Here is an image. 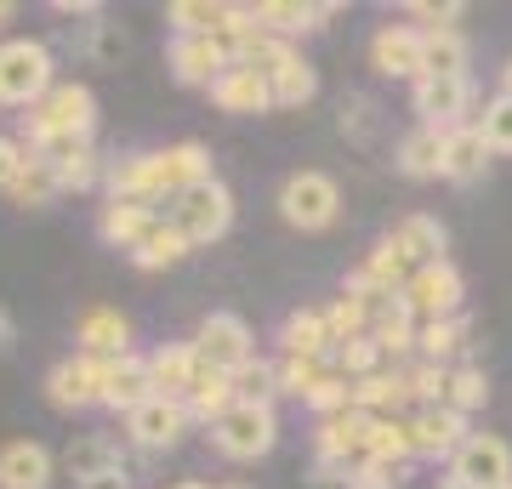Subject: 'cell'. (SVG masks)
I'll return each instance as SVG.
<instances>
[{"instance_id":"cell-1","label":"cell","mask_w":512,"mask_h":489,"mask_svg":"<svg viewBox=\"0 0 512 489\" xmlns=\"http://www.w3.org/2000/svg\"><path fill=\"white\" fill-rule=\"evenodd\" d=\"M165 222H171L188 245H211V239H222L234 228V194H228L217 177H205V182H194V188H183V194L165 200Z\"/></svg>"},{"instance_id":"cell-2","label":"cell","mask_w":512,"mask_h":489,"mask_svg":"<svg viewBox=\"0 0 512 489\" xmlns=\"http://www.w3.org/2000/svg\"><path fill=\"white\" fill-rule=\"evenodd\" d=\"M52 86V52L40 40H0V103L6 109H35Z\"/></svg>"},{"instance_id":"cell-3","label":"cell","mask_w":512,"mask_h":489,"mask_svg":"<svg viewBox=\"0 0 512 489\" xmlns=\"http://www.w3.org/2000/svg\"><path fill=\"white\" fill-rule=\"evenodd\" d=\"M211 444L228 461H262L279 444V416L274 404H234L228 416L211 421Z\"/></svg>"},{"instance_id":"cell-4","label":"cell","mask_w":512,"mask_h":489,"mask_svg":"<svg viewBox=\"0 0 512 489\" xmlns=\"http://www.w3.org/2000/svg\"><path fill=\"white\" fill-rule=\"evenodd\" d=\"M92 126H97V97L74 80L52 86L29 109V143H40V137H92Z\"/></svg>"},{"instance_id":"cell-5","label":"cell","mask_w":512,"mask_h":489,"mask_svg":"<svg viewBox=\"0 0 512 489\" xmlns=\"http://www.w3.org/2000/svg\"><path fill=\"white\" fill-rule=\"evenodd\" d=\"M336 205H342V194H336V182L325 171H296L279 188V217L291 222V228H302V234L330 228L336 222Z\"/></svg>"},{"instance_id":"cell-6","label":"cell","mask_w":512,"mask_h":489,"mask_svg":"<svg viewBox=\"0 0 512 489\" xmlns=\"http://www.w3.org/2000/svg\"><path fill=\"white\" fill-rule=\"evenodd\" d=\"M461 273L450 262H433V268H416L410 273V285L399 290V302L410 308L416 325H433V319H456L461 313Z\"/></svg>"},{"instance_id":"cell-7","label":"cell","mask_w":512,"mask_h":489,"mask_svg":"<svg viewBox=\"0 0 512 489\" xmlns=\"http://www.w3.org/2000/svg\"><path fill=\"white\" fill-rule=\"evenodd\" d=\"M109 370H114V359H86V353H74V359H63V364L46 370V399H52L57 410H86V404H103Z\"/></svg>"},{"instance_id":"cell-8","label":"cell","mask_w":512,"mask_h":489,"mask_svg":"<svg viewBox=\"0 0 512 489\" xmlns=\"http://www.w3.org/2000/svg\"><path fill=\"white\" fill-rule=\"evenodd\" d=\"M194 353H200V364L234 376L239 364L256 359V336H251V325H245L239 313H211V319L200 325V336H194Z\"/></svg>"},{"instance_id":"cell-9","label":"cell","mask_w":512,"mask_h":489,"mask_svg":"<svg viewBox=\"0 0 512 489\" xmlns=\"http://www.w3.org/2000/svg\"><path fill=\"white\" fill-rule=\"evenodd\" d=\"M450 478H461V484H473V489H501V484H512V450H507V438L467 433V444L450 455Z\"/></svg>"},{"instance_id":"cell-10","label":"cell","mask_w":512,"mask_h":489,"mask_svg":"<svg viewBox=\"0 0 512 489\" xmlns=\"http://www.w3.org/2000/svg\"><path fill=\"white\" fill-rule=\"evenodd\" d=\"M211 177V154L200 143H177V148H160V154H148V200L165 205L171 194H183L194 182Z\"/></svg>"},{"instance_id":"cell-11","label":"cell","mask_w":512,"mask_h":489,"mask_svg":"<svg viewBox=\"0 0 512 489\" xmlns=\"http://www.w3.org/2000/svg\"><path fill=\"white\" fill-rule=\"evenodd\" d=\"M126 427H131V444H143V450H177L188 438V427H194V416H188V404L183 399H154L148 404H137L126 416Z\"/></svg>"},{"instance_id":"cell-12","label":"cell","mask_w":512,"mask_h":489,"mask_svg":"<svg viewBox=\"0 0 512 489\" xmlns=\"http://www.w3.org/2000/svg\"><path fill=\"white\" fill-rule=\"evenodd\" d=\"M165 63H171V74L183 80V86H217V74L228 69V46L211 35H177L171 40V52H165Z\"/></svg>"},{"instance_id":"cell-13","label":"cell","mask_w":512,"mask_h":489,"mask_svg":"<svg viewBox=\"0 0 512 489\" xmlns=\"http://www.w3.org/2000/svg\"><path fill=\"white\" fill-rule=\"evenodd\" d=\"M461 444H467V416H456V410H444V404H427V410H416L410 416V455H456Z\"/></svg>"},{"instance_id":"cell-14","label":"cell","mask_w":512,"mask_h":489,"mask_svg":"<svg viewBox=\"0 0 512 489\" xmlns=\"http://www.w3.org/2000/svg\"><path fill=\"white\" fill-rule=\"evenodd\" d=\"M467 97H473L467 80H416V91H410L421 126H433V131H456L461 114H467Z\"/></svg>"},{"instance_id":"cell-15","label":"cell","mask_w":512,"mask_h":489,"mask_svg":"<svg viewBox=\"0 0 512 489\" xmlns=\"http://www.w3.org/2000/svg\"><path fill=\"white\" fill-rule=\"evenodd\" d=\"M211 103H217L222 114H268L274 109V86H268L256 69L228 63V69L217 74V86H211Z\"/></svg>"},{"instance_id":"cell-16","label":"cell","mask_w":512,"mask_h":489,"mask_svg":"<svg viewBox=\"0 0 512 489\" xmlns=\"http://www.w3.org/2000/svg\"><path fill=\"white\" fill-rule=\"evenodd\" d=\"M74 342H80V353H86V359H126V353H131V325H126V313H114V308L80 313V325H74Z\"/></svg>"},{"instance_id":"cell-17","label":"cell","mask_w":512,"mask_h":489,"mask_svg":"<svg viewBox=\"0 0 512 489\" xmlns=\"http://www.w3.org/2000/svg\"><path fill=\"white\" fill-rule=\"evenodd\" d=\"M143 364H148V381H154L160 399H188V387H194V376H200V353H194V342L154 347Z\"/></svg>"},{"instance_id":"cell-18","label":"cell","mask_w":512,"mask_h":489,"mask_svg":"<svg viewBox=\"0 0 512 489\" xmlns=\"http://www.w3.org/2000/svg\"><path fill=\"white\" fill-rule=\"evenodd\" d=\"M370 63L382 74H399V80H421V29H410V23H387V29H376V40H370Z\"/></svg>"},{"instance_id":"cell-19","label":"cell","mask_w":512,"mask_h":489,"mask_svg":"<svg viewBox=\"0 0 512 489\" xmlns=\"http://www.w3.org/2000/svg\"><path fill=\"white\" fill-rule=\"evenodd\" d=\"M52 450L46 444H29V438H18V444H6L0 450V489H52Z\"/></svg>"},{"instance_id":"cell-20","label":"cell","mask_w":512,"mask_h":489,"mask_svg":"<svg viewBox=\"0 0 512 489\" xmlns=\"http://www.w3.org/2000/svg\"><path fill=\"white\" fill-rule=\"evenodd\" d=\"M421 80H467V40L456 29H421Z\"/></svg>"},{"instance_id":"cell-21","label":"cell","mask_w":512,"mask_h":489,"mask_svg":"<svg viewBox=\"0 0 512 489\" xmlns=\"http://www.w3.org/2000/svg\"><path fill=\"white\" fill-rule=\"evenodd\" d=\"M154 222H160L154 205H143V200H109V205H103V217H97V234L109 239V245H120V251H131Z\"/></svg>"},{"instance_id":"cell-22","label":"cell","mask_w":512,"mask_h":489,"mask_svg":"<svg viewBox=\"0 0 512 489\" xmlns=\"http://www.w3.org/2000/svg\"><path fill=\"white\" fill-rule=\"evenodd\" d=\"M239 6H217V0H177V6H165V23L177 29V35H211L222 40L234 29Z\"/></svg>"},{"instance_id":"cell-23","label":"cell","mask_w":512,"mask_h":489,"mask_svg":"<svg viewBox=\"0 0 512 489\" xmlns=\"http://www.w3.org/2000/svg\"><path fill=\"white\" fill-rule=\"evenodd\" d=\"M484 165H490V143H484V131H478V126L444 131V177H450V182H473V177H484Z\"/></svg>"},{"instance_id":"cell-24","label":"cell","mask_w":512,"mask_h":489,"mask_svg":"<svg viewBox=\"0 0 512 489\" xmlns=\"http://www.w3.org/2000/svg\"><path fill=\"white\" fill-rule=\"evenodd\" d=\"M154 399V381H148V364L137 359V353H126V359H114L109 370V387H103V404L109 410H120V416H131L137 404Z\"/></svg>"},{"instance_id":"cell-25","label":"cell","mask_w":512,"mask_h":489,"mask_svg":"<svg viewBox=\"0 0 512 489\" xmlns=\"http://www.w3.org/2000/svg\"><path fill=\"white\" fill-rule=\"evenodd\" d=\"M251 18L268 29V35H308V29H319V23L330 18V6H302V0H262V6H251Z\"/></svg>"},{"instance_id":"cell-26","label":"cell","mask_w":512,"mask_h":489,"mask_svg":"<svg viewBox=\"0 0 512 489\" xmlns=\"http://www.w3.org/2000/svg\"><path fill=\"white\" fill-rule=\"evenodd\" d=\"M279 347H285V359H330L336 353L325 313H291L285 330H279Z\"/></svg>"},{"instance_id":"cell-27","label":"cell","mask_w":512,"mask_h":489,"mask_svg":"<svg viewBox=\"0 0 512 489\" xmlns=\"http://www.w3.org/2000/svg\"><path fill=\"white\" fill-rule=\"evenodd\" d=\"M393 245L410 256V268H433V262H444V222L439 217H421V211H416V217L399 222Z\"/></svg>"},{"instance_id":"cell-28","label":"cell","mask_w":512,"mask_h":489,"mask_svg":"<svg viewBox=\"0 0 512 489\" xmlns=\"http://www.w3.org/2000/svg\"><path fill=\"white\" fill-rule=\"evenodd\" d=\"M188 416L194 421H217L234 410V376H222V370H211V364H200V376H194V387H188Z\"/></svg>"},{"instance_id":"cell-29","label":"cell","mask_w":512,"mask_h":489,"mask_svg":"<svg viewBox=\"0 0 512 489\" xmlns=\"http://www.w3.org/2000/svg\"><path fill=\"white\" fill-rule=\"evenodd\" d=\"M194 251V245H188L183 234H177V228H171V222H154V228H148L143 239H137V245H131V262H137V268L143 273H154V268H171V262H183V256Z\"/></svg>"},{"instance_id":"cell-30","label":"cell","mask_w":512,"mask_h":489,"mask_svg":"<svg viewBox=\"0 0 512 489\" xmlns=\"http://www.w3.org/2000/svg\"><path fill=\"white\" fill-rule=\"evenodd\" d=\"M63 467H69V478L80 484V478H97V472H114V467H126V461H120V444H114V438L92 433V438H74L69 450H63Z\"/></svg>"},{"instance_id":"cell-31","label":"cell","mask_w":512,"mask_h":489,"mask_svg":"<svg viewBox=\"0 0 512 489\" xmlns=\"http://www.w3.org/2000/svg\"><path fill=\"white\" fill-rule=\"evenodd\" d=\"M399 171L404 177H444V131L416 126L399 143Z\"/></svg>"},{"instance_id":"cell-32","label":"cell","mask_w":512,"mask_h":489,"mask_svg":"<svg viewBox=\"0 0 512 489\" xmlns=\"http://www.w3.org/2000/svg\"><path fill=\"white\" fill-rule=\"evenodd\" d=\"M370 342L382 347V359H387V353L399 359V353H410V347H416V319H410V308H404L399 296H393V302H382V313L370 319Z\"/></svg>"},{"instance_id":"cell-33","label":"cell","mask_w":512,"mask_h":489,"mask_svg":"<svg viewBox=\"0 0 512 489\" xmlns=\"http://www.w3.org/2000/svg\"><path fill=\"white\" fill-rule=\"evenodd\" d=\"M404 404V370H376V376H359L353 381V410L365 416H387Z\"/></svg>"},{"instance_id":"cell-34","label":"cell","mask_w":512,"mask_h":489,"mask_svg":"<svg viewBox=\"0 0 512 489\" xmlns=\"http://www.w3.org/2000/svg\"><path fill=\"white\" fill-rule=\"evenodd\" d=\"M359 273H365V279H370L376 290H387V296H399V290L410 285V273H416V268H410V256H404L399 245H393V239H382V245L370 251V262H365Z\"/></svg>"},{"instance_id":"cell-35","label":"cell","mask_w":512,"mask_h":489,"mask_svg":"<svg viewBox=\"0 0 512 489\" xmlns=\"http://www.w3.org/2000/svg\"><path fill=\"white\" fill-rule=\"evenodd\" d=\"M484 404H490V381H484V370L461 364V370H450V376H444V410L473 416V410H484Z\"/></svg>"},{"instance_id":"cell-36","label":"cell","mask_w":512,"mask_h":489,"mask_svg":"<svg viewBox=\"0 0 512 489\" xmlns=\"http://www.w3.org/2000/svg\"><path fill=\"white\" fill-rule=\"evenodd\" d=\"M467 342V319H433V325H416V347H421V359L427 364H444V359H456V347Z\"/></svg>"},{"instance_id":"cell-37","label":"cell","mask_w":512,"mask_h":489,"mask_svg":"<svg viewBox=\"0 0 512 489\" xmlns=\"http://www.w3.org/2000/svg\"><path fill=\"white\" fill-rule=\"evenodd\" d=\"M404 478H410V461H376V455H365V461H353L342 472L348 489H399Z\"/></svg>"},{"instance_id":"cell-38","label":"cell","mask_w":512,"mask_h":489,"mask_svg":"<svg viewBox=\"0 0 512 489\" xmlns=\"http://www.w3.org/2000/svg\"><path fill=\"white\" fill-rule=\"evenodd\" d=\"M268 86H274V109H302L313 91H319V80H313V69L296 57V63H285V69H279Z\"/></svg>"},{"instance_id":"cell-39","label":"cell","mask_w":512,"mask_h":489,"mask_svg":"<svg viewBox=\"0 0 512 489\" xmlns=\"http://www.w3.org/2000/svg\"><path fill=\"white\" fill-rule=\"evenodd\" d=\"M302 404H308V410H319V416H336V410H353V381L342 376L336 364H330L325 376H319V381L308 387V399H302Z\"/></svg>"},{"instance_id":"cell-40","label":"cell","mask_w":512,"mask_h":489,"mask_svg":"<svg viewBox=\"0 0 512 489\" xmlns=\"http://www.w3.org/2000/svg\"><path fill=\"white\" fill-rule=\"evenodd\" d=\"M274 393H279L274 364L251 359V364H239V370H234V399L239 404H274Z\"/></svg>"},{"instance_id":"cell-41","label":"cell","mask_w":512,"mask_h":489,"mask_svg":"<svg viewBox=\"0 0 512 489\" xmlns=\"http://www.w3.org/2000/svg\"><path fill=\"white\" fill-rule=\"evenodd\" d=\"M336 370L348 381H359V376H376L382 370V347L370 342V336H353V342H336Z\"/></svg>"},{"instance_id":"cell-42","label":"cell","mask_w":512,"mask_h":489,"mask_svg":"<svg viewBox=\"0 0 512 489\" xmlns=\"http://www.w3.org/2000/svg\"><path fill=\"white\" fill-rule=\"evenodd\" d=\"M52 182H57V194H86L97 182V154H92V143L80 148V154H69L63 165H52Z\"/></svg>"},{"instance_id":"cell-43","label":"cell","mask_w":512,"mask_h":489,"mask_svg":"<svg viewBox=\"0 0 512 489\" xmlns=\"http://www.w3.org/2000/svg\"><path fill=\"white\" fill-rule=\"evenodd\" d=\"M6 194H12L18 205H52V200H57V182H52V171H46L40 160H29V165L18 171V182L6 188Z\"/></svg>"},{"instance_id":"cell-44","label":"cell","mask_w":512,"mask_h":489,"mask_svg":"<svg viewBox=\"0 0 512 489\" xmlns=\"http://www.w3.org/2000/svg\"><path fill=\"white\" fill-rule=\"evenodd\" d=\"M330 370V359H279L274 376H279V393H291V399H308V387Z\"/></svg>"},{"instance_id":"cell-45","label":"cell","mask_w":512,"mask_h":489,"mask_svg":"<svg viewBox=\"0 0 512 489\" xmlns=\"http://www.w3.org/2000/svg\"><path fill=\"white\" fill-rule=\"evenodd\" d=\"M478 131H484L490 154H495V148H501V154H512V97H507V91L484 103V120H478Z\"/></svg>"},{"instance_id":"cell-46","label":"cell","mask_w":512,"mask_h":489,"mask_svg":"<svg viewBox=\"0 0 512 489\" xmlns=\"http://www.w3.org/2000/svg\"><path fill=\"white\" fill-rule=\"evenodd\" d=\"M444 364H416V370H404V399H416L421 410L427 404H444Z\"/></svg>"},{"instance_id":"cell-47","label":"cell","mask_w":512,"mask_h":489,"mask_svg":"<svg viewBox=\"0 0 512 489\" xmlns=\"http://www.w3.org/2000/svg\"><path fill=\"white\" fill-rule=\"evenodd\" d=\"M29 165V148L18 143V137H0V194L18 182V171Z\"/></svg>"},{"instance_id":"cell-48","label":"cell","mask_w":512,"mask_h":489,"mask_svg":"<svg viewBox=\"0 0 512 489\" xmlns=\"http://www.w3.org/2000/svg\"><path fill=\"white\" fill-rule=\"evenodd\" d=\"M74 489H131L126 467H114V472H97V478H80Z\"/></svg>"},{"instance_id":"cell-49","label":"cell","mask_w":512,"mask_h":489,"mask_svg":"<svg viewBox=\"0 0 512 489\" xmlns=\"http://www.w3.org/2000/svg\"><path fill=\"white\" fill-rule=\"evenodd\" d=\"M12 342H18V330H12V319H6V308H0V353H6Z\"/></svg>"},{"instance_id":"cell-50","label":"cell","mask_w":512,"mask_h":489,"mask_svg":"<svg viewBox=\"0 0 512 489\" xmlns=\"http://www.w3.org/2000/svg\"><path fill=\"white\" fill-rule=\"evenodd\" d=\"M6 18H18V6H12V0H0V23Z\"/></svg>"},{"instance_id":"cell-51","label":"cell","mask_w":512,"mask_h":489,"mask_svg":"<svg viewBox=\"0 0 512 489\" xmlns=\"http://www.w3.org/2000/svg\"><path fill=\"white\" fill-rule=\"evenodd\" d=\"M501 91H507V97H512V63H507V69H501Z\"/></svg>"},{"instance_id":"cell-52","label":"cell","mask_w":512,"mask_h":489,"mask_svg":"<svg viewBox=\"0 0 512 489\" xmlns=\"http://www.w3.org/2000/svg\"><path fill=\"white\" fill-rule=\"evenodd\" d=\"M439 489H473V484H461V478H444V484Z\"/></svg>"},{"instance_id":"cell-53","label":"cell","mask_w":512,"mask_h":489,"mask_svg":"<svg viewBox=\"0 0 512 489\" xmlns=\"http://www.w3.org/2000/svg\"><path fill=\"white\" fill-rule=\"evenodd\" d=\"M177 489H205V484H177Z\"/></svg>"},{"instance_id":"cell-54","label":"cell","mask_w":512,"mask_h":489,"mask_svg":"<svg viewBox=\"0 0 512 489\" xmlns=\"http://www.w3.org/2000/svg\"><path fill=\"white\" fill-rule=\"evenodd\" d=\"M222 489H245V484H222Z\"/></svg>"},{"instance_id":"cell-55","label":"cell","mask_w":512,"mask_h":489,"mask_svg":"<svg viewBox=\"0 0 512 489\" xmlns=\"http://www.w3.org/2000/svg\"><path fill=\"white\" fill-rule=\"evenodd\" d=\"M501 489H512V484H501Z\"/></svg>"}]
</instances>
